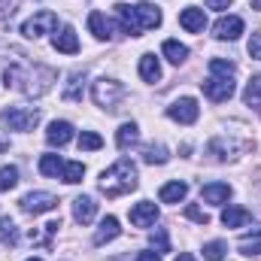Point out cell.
<instances>
[{"label": "cell", "instance_id": "obj_1", "mask_svg": "<svg viewBox=\"0 0 261 261\" xmlns=\"http://www.w3.org/2000/svg\"><path fill=\"white\" fill-rule=\"evenodd\" d=\"M3 82H6V88H15V91H21V94H34V97H40V94H46L49 88H52V82H55V70H49V67H21V64H12L3 70Z\"/></svg>", "mask_w": 261, "mask_h": 261}, {"label": "cell", "instance_id": "obj_2", "mask_svg": "<svg viewBox=\"0 0 261 261\" xmlns=\"http://www.w3.org/2000/svg\"><path fill=\"white\" fill-rule=\"evenodd\" d=\"M116 15L122 21V34H130V37H140L143 31H152V28L161 24V9L152 6V3H137V6L119 3Z\"/></svg>", "mask_w": 261, "mask_h": 261}, {"label": "cell", "instance_id": "obj_3", "mask_svg": "<svg viewBox=\"0 0 261 261\" xmlns=\"http://www.w3.org/2000/svg\"><path fill=\"white\" fill-rule=\"evenodd\" d=\"M234 73H237V67L231 64V61L213 58V61H210V76L200 82V85H203V94H206L213 103L228 100V97L234 94Z\"/></svg>", "mask_w": 261, "mask_h": 261}, {"label": "cell", "instance_id": "obj_4", "mask_svg": "<svg viewBox=\"0 0 261 261\" xmlns=\"http://www.w3.org/2000/svg\"><path fill=\"white\" fill-rule=\"evenodd\" d=\"M134 189H137V167L128 158L116 161L110 170L100 173V192L107 197H122L128 192H134Z\"/></svg>", "mask_w": 261, "mask_h": 261}, {"label": "cell", "instance_id": "obj_5", "mask_svg": "<svg viewBox=\"0 0 261 261\" xmlns=\"http://www.w3.org/2000/svg\"><path fill=\"white\" fill-rule=\"evenodd\" d=\"M91 97H94V103L103 107V110H119V103H122V97H125V85L116 82V79H107V76H103V79L94 82Z\"/></svg>", "mask_w": 261, "mask_h": 261}, {"label": "cell", "instance_id": "obj_6", "mask_svg": "<svg viewBox=\"0 0 261 261\" xmlns=\"http://www.w3.org/2000/svg\"><path fill=\"white\" fill-rule=\"evenodd\" d=\"M0 119L9 125V130H34L40 122V110H31V107H6L0 113Z\"/></svg>", "mask_w": 261, "mask_h": 261}, {"label": "cell", "instance_id": "obj_7", "mask_svg": "<svg viewBox=\"0 0 261 261\" xmlns=\"http://www.w3.org/2000/svg\"><path fill=\"white\" fill-rule=\"evenodd\" d=\"M55 24H58V15H55L52 9H43V12H37L34 18H28V21L21 24V34H24L28 40H40L43 34H52Z\"/></svg>", "mask_w": 261, "mask_h": 261}, {"label": "cell", "instance_id": "obj_8", "mask_svg": "<svg viewBox=\"0 0 261 261\" xmlns=\"http://www.w3.org/2000/svg\"><path fill=\"white\" fill-rule=\"evenodd\" d=\"M167 116L173 122H179V125H195L197 116H200V107H197L195 97H179V100H173L167 107Z\"/></svg>", "mask_w": 261, "mask_h": 261}, {"label": "cell", "instance_id": "obj_9", "mask_svg": "<svg viewBox=\"0 0 261 261\" xmlns=\"http://www.w3.org/2000/svg\"><path fill=\"white\" fill-rule=\"evenodd\" d=\"M18 206H21L24 213H31V216H40V213L55 210V206H58V197L49 195V192H31V195H24L18 200Z\"/></svg>", "mask_w": 261, "mask_h": 261}, {"label": "cell", "instance_id": "obj_10", "mask_svg": "<svg viewBox=\"0 0 261 261\" xmlns=\"http://www.w3.org/2000/svg\"><path fill=\"white\" fill-rule=\"evenodd\" d=\"M213 34H216V40H237L243 34V18L240 15H222L213 24Z\"/></svg>", "mask_w": 261, "mask_h": 261}, {"label": "cell", "instance_id": "obj_11", "mask_svg": "<svg viewBox=\"0 0 261 261\" xmlns=\"http://www.w3.org/2000/svg\"><path fill=\"white\" fill-rule=\"evenodd\" d=\"M155 219H158V206L152 200H140V203L130 206V225L149 228V225H155Z\"/></svg>", "mask_w": 261, "mask_h": 261}, {"label": "cell", "instance_id": "obj_12", "mask_svg": "<svg viewBox=\"0 0 261 261\" xmlns=\"http://www.w3.org/2000/svg\"><path fill=\"white\" fill-rule=\"evenodd\" d=\"M94 216H97V203H94V197L82 195L73 200V219L79 222V225H88V222H94Z\"/></svg>", "mask_w": 261, "mask_h": 261}, {"label": "cell", "instance_id": "obj_13", "mask_svg": "<svg viewBox=\"0 0 261 261\" xmlns=\"http://www.w3.org/2000/svg\"><path fill=\"white\" fill-rule=\"evenodd\" d=\"M179 24H182L189 34H200V31L206 28V15H203V9L189 6V9H182V12H179Z\"/></svg>", "mask_w": 261, "mask_h": 261}, {"label": "cell", "instance_id": "obj_14", "mask_svg": "<svg viewBox=\"0 0 261 261\" xmlns=\"http://www.w3.org/2000/svg\"><path fill=\"white\" fill-rule=\"evenodd\" d=\"M228 197H231L228 182H206L200 189V200H206V203H228Z\"/></svg>", "mask_w": 261, "mask_h": 261}, {"label": "cell", "instance_id": "obj_15", "mask_svg": "<svg viewBox=\"0 0 261 261\" xmlns=\"http://www.w3.org/2000/svg\"><path fill=\"white\" fill-rule=\"evenodd\" d=\"M88 31L97 37V40H113L116 34H113V21L103 15V12H91L88 15Z\"/></svg>", "mask_w": 261, "mask_h": 261}, {"label": "cell", "instance_id": "obj_16", "mask_svg": "<svg viewBox=\"0 0 261 261\" xmlns=\"http://www.w3.org/2000/svg\"><path fill=\"white\" fill-rule=\"evenodd\" d=\"M52 46L64 55H76L79 52V40H76V31L73 28H61V34L52 37Z\"/></svg>", "mask_w": 261, "mask_h": 261}, {"label": "cell", "instance_id": "obj_17", "mask_svg": "<svg viewBox=\"0 0 261 261\" xmlns=\"http://www.w3.org/2000/svg\"><path fill=\"white\" fill-rule=\"evenodd\" d=\"M46 140H49V146H67L73 140V125L70 122H52L46 130Z\"/></svg>", "mask_w": 261, "mask_h": 261}, {"label": "cell", "instance_id": "obj_18", "mask_svg": "<svg viewBox=\"0 0 261 261\" xmlns=\"http://www.w3.org/2000/svg\"><path fill=\"white\" fill-rule=\"evenodd\" d=\"M119 234H122V228H119V219H116V216H107V219L100 222V228L94 231V243H97V246H103V243L116 240Z\"/></svg>", "mask_w": 261, "mask_h": 261}, {"label": "cell", "instance_id": "obj_19", "mask_svg": "<svg viewBox=\"0 0 261 261\" xmlns=\"http://www.w3.org/2000/svg\"><path fill=\"white\" fill-rule=\"evenodd\" d=\"M161 52H164V58L170 61V64H186V58H189V46H182L179 40H164V46H161Z\"/></svg>", "mask_w": 261, "mask_h": 261}, {"label": "cell", "instance_id": "obj_20", "mask_svg": "<svg viewBox=\"0 0 261 261\" xmlns=\"http://www.w3.org/2000/svg\"><path fill=\"white\" fill-rule=\"evenodd\" d=\"M186 195H189V186L186 182H167V186H161V192H158V197H161V203H179V200H186Z\"/></svg>", "mask_w": 261, "mask_h": 261}, {"label": "cell", "instance_id": "obj_21", "mask_svg": "<svg viewBox=\"0 0 261 261\" xmlns=\"http://www.w3.org/2000/svg\"><path fill=\"white\" fill-rule=\"evenodd\" d=\"M82 91H85V73H70V79H67V85H64V100L79 103Z\"/></svg>", "mask_w": 261, "mask_h": 261}, {"label": "cell", "instance_id": "obj_22", "mask_svg": "<svg viewBox=\"0 0 261 261\" xmlns=\"http://www.w3.org/2000/svg\"><path fill=\"white\" fill-rule=\"evenodd\" d=\"M249 219H252V216H249L246 206H228V210L222 213V225H225V228H243Z\"/></svg>", "mask_w": 261, "mask_h": 261}, {"label": "cell", "instance_id": "obj_23", "mask_svg": "<svg viewBox=\"0 0 261 261\" xmlns=\"http://www.w3.org/2000/svg\"><path fill=\"white\" fill-rule=\"evenodd\" d=\"M237 249H240V255H261V228H252L249 234H243Z\"/></svg>", "mask_w": 261, "mask_h": 261}, {"label": "cell", "instance_id": "obj_24", "mask_svg": "<svg viewBox=\"0 0 261 261\" xmlns=\"http://www.w3.org/2000/svg\"><path fill=\"white\" fill-rule=\"evenodd\" d=\"M140 76H143L146 82H158V79H161V64H158L155 55L146 52V55L140 58Z\"/></svg>", "mask_w": 261, "mask_h": 261}, {"label": "cell", "instance_id": "obj_25", "mask_svg": "<svg viewBox=\"0 0 261 261\" xmlns=\"http://www.w3.org/2000/svg\"><path fill=\"white\" fill-rule=\"evenodd\" d=\"M82 176H85V164H82V161H67L64 170H61V179H64L67 186L82 182Z\"/></svg>", "mask_w": 261, "mask_h": 261}, {"label": "cell", "instance_id": "obj_26", "mask_svg": "<svg viewBox=\"0 0 261 261\" xmlns=\"http://www.w3.org/2000/svg\"><path fill=\"white\" fill-rule=\"evenodd\" d=\"M0 243H3V246H15V243H18V228H15V222L6 219V216H0Z\"/></svg>", "mask_w": 261, "mask_h": 261}, {"label": "cell", "instance_id": "obj_27", "mask_svg": "<svg viewBox=\"0 0 261 261\" xmlns=\"http://www.w3.org/2000/svg\"><path fill=\"white\" fill-rule=\"evenodd\" d=\"M137 140H140V130H137V125H134V122L122 125V128H119V134H116V143H119V149H130Z\"/></svg>", "mask_w": 261, "mask_h": 261}, {"label": "cell", "instance_id": "obj_28", "mask_svg": "<svg viewBox=\"0 0 261 261\" xmlns=\"http://www.w3.org/2000/svg\"><path fill=\"white\" fill-rule=\"evenodd\" d=\"M61 170H64V161L58 155H43L40 158V173L43 176H58Z\"/></svg>", "mask_w": 261, "mask_h": 261}, {"label": "cell", "instance_id": "obj_29", "mask_svg": "<svg viewBox=\"0 0 261 261\" xmlns=\"http://www.w3.org/2000/svg\"><path fill=\"white\" fill-rule=\"evenodd\" d=\"M167 158H170V155H167V149H164L161 143L143 149V161H146V164H167Z\"/></svg>", "mask_w": 261, "mask_h": 261}, {"label": "cell", "instance_id": "obj_30", "mask_svg": "<svg viewBox=\"0 0 261 261\" xmlns=\"http://www.w3.org/2000/svg\"><path fill=\"white\" fill-rule=\"evenodd\" d=\"M243 100H246L249 107H261V76H252V79H249V85H246V91H243Z\"/></svg>", "mask_w": 261, "mask_h": 261}, {"label": "cell", "instance_id": "obj_31", "mask_svg": "<svg viewBox=\"0 0 261 261\" xmlns=\"http://www.w3.org/2000/svg\"><path fill=\"white\" fill-rule=\"evenodd\" d=\"M18 186V167H0V192H9Z\"/></svg>", "mask_w": 261, "mask_h": 261}, {"label": "cell", "instance_id": "obj_32", "mask_svg": "<svg viewBox=\"0 0 261 261\" xmlns=\"http://www.w3.org/2000/svg\"><path fill=\"white\" fill-rule=\"evenodd\" d=\"M103 146V140L94 134V130H82L79 134V149H85V152H97Z\"/></svg>", "mask_w": 261, "mask_h": 261}, {"label": "cell", "instance_id": "obj_33", "mask_svg": "<svg viewBox=\"0 0 261 261\" xmlns=\"http://www.w3.org/2000/svg\"><path fill=\"white\" fill-rule=\"evenodd\" d=\"M225 252H228V246H225L222 240H213V243L203 246V258L206 261H222L225 258Z\"/></svg>", "mask_w": 261, "mask_h": 261}, {"label": "cell", "instance_id": "obj_34", "mask_svg": "<svg viewBox=\"0 0 261 261\" xmlns=\"http://www.w3.org/2000/svg\"><path fill=\"white\" fill-rule=\"evenodd\" d=\"M149 240H152V246H155L158 252H170V240H167V231H164V228H155V234H152Z\"/></svg>", "mask_w": 261, "mask_h": 261}, {"label": "cell", "instance_id": "obj_35", "mask_svg": "<svg viewBox=\"0 0 261 261\" xmlns=\"http://www.w3.org/2000/svg\"><path fill=\"white\" fill-rule=\"evenodd\" d=\"M186 216H189L192 222H197V225H210V213H206V210H200V206H195V203H192V206H186Z\"/></svg>", "mask_w": 261, "mask_h": 261}, {"label": "cell", "instance_id": "obj_36", "mask_svg": "<svg viewBox=\"0 0 261 261\" xmlns=\"http://www.w3.org/2000/svg\"><path fill=\"white\" fill-rule=\"evenodd\" d=\"M246 49H249V55H252L255 61H261V34H252V37H249V46H246Z\"/></svg>", "mask_w": 261, "mask_h": 261}, {"label": "cell", "instance_id": "obj_37", "mask_svg": "<svg viewBox=\"0 0 261 261\" xmlns=\"http://www.w3.org/2000/svg\"><path fill=\"white\" fill-rule=\"evenodd\" d=\"M206 6H210V9H228L231 0H206Z\"/></svg>", "mask_w": 261, "mask_h": 261}, {"label": "cell", "instance_id": "obj_38", "mask_svg": "<svg viewBox=\"0 0 261 261\" xmlns=\"http://www.w3.org/2000/svg\"><path fill=\"white\" fill-rule=\"evenodd\" d=\"M137 261H161V258H158V252H140Z\"/></svg>", "mask_w": 261, "mask_h": 261}, {"label": "cell", "instance_id": "obj_39", "mask_svg": "<svg viewBox=\"0 0 261 261\" xmlns=\"http://www.w3.org/2000/svg\"><path fill=\"white\" fill-rule=\"evenodd\" d=\"M3 149H9V137H3V134H0V152H3Z\"/></svg>", "mask_w": 261, "mask_h": 261}, {"label": "cell", "instance_id": "obj_40", "mask_svg": "<svg viewBox=\"0 0 261 261\" xmlns=\"http://www.w3.org/2000/svg\"><path fill=\"white\" fill-rule=\"evenodd\" d=\"M176 261H195V255H189V252H182V255H179Z\"/></svg>", "mask_w": 261, "mask_h": 261}, {"label": "cell", "instance_id": "obj_41", "mask_svg": "<svg viewBox=\"0 0 261 261\" xmlns=\"http://www.w3.org/2000/svg\"><path fill=\"white\" fill-rule=\"evenodd\" d=\"M249 6H252V9H261V0H249Z\"/></svg>", "mask_w": 261, "mask_h": 261}, {"label": "cell", "instance_id": "obj_42", "mask_svg": "<svg viewBox=\"0 0 261 261\" xmlns=\"http://www.w3.org/2000/svg\"><path fill=\"white\" fill-rule=\"evenodd\" d=\"M28 261H43V258H28Z\"/></svg>", "mask_w": 261, "mask_h": 261}]
</instances>
